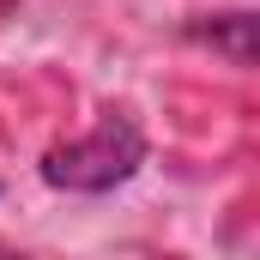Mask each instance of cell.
<instances>
[{"instance_id": "1", "label": "cell", "mask_w": 260, "mask_h": 260, "mask_svg": "<svg viewBox=\"0 0 260 260\" xmlns=\"http://www.w3.org/2000/svg\"><path fill=\"white\" fill-rule=\"evenodd\" d=\"M139 164H145L139 121L121 115V109H109V115H97L91 133L67 139V145H55L43 157V182L49 188H67V194H109V188L127 182Z\"/></svg>"}, {"instance_id": "2", "label": "cell", "mask_w": 260, "mask_h": 260, "mask_svg": "<svg viewBox=\"0 0 260 260\" xmlns=\"http://www.w3.org/2000/svg\"><path fill=\"white\" fill-rule=\"evenodd\" d=\"M188 37H200L206 49H224L230 67H254V18L248 12H218L212 24H188Z\"/></svg>"}, {"instance_id": "3", "label": "cell", "mask_w": 260, "mask_h": 260, "mask_svg": "<svg viewBox=\"0 0 260 260\" xmlns=\"http://www.w3.org/2000/svg\"><path fill=\"white\" fill-rule=\"evenodd\" d=\"M0 260H24V254H18V248H6V242H0Z\"/></svg>"}, {"instance_id": "4", "label": "cell", "mask_w": 260, "mask_h": 260, "mask_svg": "<svg viewBox=\"0 0 260 260\" xmlns=\"http://www.w3.org/2000/svg\"><path fill=\"white\" fill-rule=\"evenodd\" d=\"M6 12H18V0H0V18H6Z\"/></svg>"}]
</instances>
